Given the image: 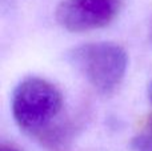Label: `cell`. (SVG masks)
<instances>
[{"label": "cell", "instance_id": "cell-1", "mask_svg": "<svg viewBox=\"0 0 152 151\" xmlns=\"http://www.w3.org/2000/svg\"><path fill=\"white\" fill-rule=\"evenodd\" d=\"M64 99L56 86L42 78H27L12 96V112L23 131L48 147H58L67 135L61 123Z\"/></svg>", "mask_w": 152, "mask_h": 151}, {"label": "cell", "instance_id": "cell-7", "mask_svg": "<svg viewBox=\"0 0 152 151\" xmlns=\"http://www.w3.org/2000/svg\"><path fill=\"white\" fill-rule=\"evenodd\" d=\"M151 42H152V26H151Z\"/></svg>", "mask_w": 152, "mask_h": 151}, {"label": "cell", "instance_id": "cell-3", "mask_svg": "<svg viewBox=\"0 0 152 151\" xmlns=\"http://www.w3.org/2000/svg\"><path fill=\"white\" fill-rule=\"evenodd\" d=\"M124 0H63L56 10V20L71 32L103 28L115 20Z\"/></svg>", "mask_w": 152, "mask_h": 151}, {"label": "cell", "instance_id": "cell-4", "mask_svg": "<svg viewBox=\"0 0 152 151\" xmlns=\"http://www.w3.org/2000/svg\"><path fill=\"white\" fill-rule=\"evenodd\" d=\"M131 147L134 151H152V112L145 118L136 135L132 138Z\"/></svg>", "mask_w": 152, "mask_h": 151}, {"label": "cell", "instance_id": "cell-5", "mask_svg": "<svg viewBox=\"0 0 152 151\" xmlns=\"http://www.w3.org/2000/svg\"><path fill=\"white\" fill-rule=\"evenodd\" d=\"M0 151H20L19 149H16L15 146H12V144H1V147H0Z\"/></svg>", "mask_w": 152, "mask_h": 151}, {"label": "cell", "instance_id": "cell-2", "mask_svg": "<svg viewBox=\"0 0 152 151\" xmlns=\"http://www.w3.org/2000/svg\"><path fill=\"white\" fill-rule=\"evenodd\" d=\"M68 60L100 94L113 92L123 82L128 56L121 45L113 43H88L72 48Z\"/></svg>", "mask_w": 152, "mask_h": 151}, {"label": "cell", "instance_id": "cell-6", "mask_svg": "<svg viewBox=\"0 0 152 151\" xmlns=\"http://www.w3.org/2000/svg\"><path fill=\"white\" fill-rule=\"evenodd\" d=\"M148 94H150V98H151V100H152V82H151L150 87H148Z\"/></svg>", "mask_w": 152, "mask_h": 151}]
</instances>
